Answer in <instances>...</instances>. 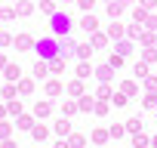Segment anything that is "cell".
I'll return each instance as SVG.
<instances>
[{
  "label": "cell",
  "mask_w": 157,
  "mask_h": 148,
  "mask_svg": "<svg viewBox=\"0 0 157 148\" xmlns=\"http://www.w3.org/2000/svg\"><path fill=\"white\" fill-rule=\"evenodd\" d=\"M142 105H145V108H151V111H157V96H154V93H148V96L142 99Z\"/></svg>",
  "instance_id": "cell-27"
},
{
  "label": "cell",
  "mask_w": 157,
  "mask_h": 148,
  "mask_svg": "<svg viewBox=\"0 0 157 148\" xmlns=\"http://www.w3.org/2000/svg\"><path fill=\"white\" fill-rule=\"evenodd\" d=\"M93 96H80V102H77V108H80V111H93Z\"/></svg>",
  "instance_id": "cell-19"
},
{
  "label": "cell",
  "mask_w": 157,
  "mask_h": 148,
  "mask_svg": "<svg viewBox=\"0 0 157 148\" xmlns=\"http://www.w3.org/2000/svg\"><path fill=\"white\" fill-rule=\"evenodd\" d=\"M154 59H157V46H145V53H142V62H148V65H151Z\"/></svg>",
  "instance_id": "cell-25"
},
{
  "label": "cell",
  "mask_w": 157,
  "mask_h": 148,
  "mask_svg": "<svg viewBox=\"0 0 157 148\" xmlns=\"http://www.w3.org/2000/svg\"><path fill=\"white\" fill-rule=\"evenodd\" d=\"M126 102H129V96H126V93H114V96H111V105H114V108H123Z\"/></svg>",
  "instance_id": "cell-15"
},
{
  "label": "cell",
  "mask_w": 157,
  "mask_h": 148,
  "mask_svg": "<svg viewBox=\"0 0 157 148\" xmlns=\"http://www.w3.org/2000/svg\"><path fill=\"white\" fill-rule=\"evenodd\" d=\"M90 56H93V43H80V46H77V59H83V62H86Z\"/></svg>",
  "instance_id": "cell-14"
},
{
  "label": "cell",
  "mask_w": 157,
  "mask_h": 148,
  "mask_svg": "<svg viewBox=\"0 0 157 148\" xmlns=\"http://www.w3.org/2000/svg\"><path fill=\"white\" fill-rule=\"evenodd\" d=\"M16 127H19V130H31V127H34V120H31V117H19V120H16Z\"/></svg>",
  "instance_id": "cell-32"
},
{
  "label": "cell",
  "mask_w": 157,
  "mask_h": 148,
  "mask_svg": "<svg viewBox=\"0 0 157 148\" xmlns=\"http://www.w3.org/2000/svg\"><path fill=\"white\" fill-rule=\"evenodd\" d=\"M49 25H52V34H59V37L71 34V28H74V22H71V16H68V13H52Z\"/></svg>",
  "instance_id": "cell-1"
},
{
  "label": "cell",
  "mask_w": 157,
  "mask_h": 148,
  "mask_svg": "<svg viewBox=\"0 0 157 148\" xmlns=\"http://www.w3.org/2000/svg\"><path fill=\"white\" fill-rule=\"evenodd\" d=\"M114 49H117L123 59H126V56H132V43H129V40H117V46H114Z\"/></svg>",
  "instance_id": "cell-8"
},
{
  "label": "cell",
  "mask_w": 157,
  "mask_h": 148,
  "mask_svg": "<svg viewBox=\"0 0 157 148\" xmlns=\"http://www.w3.org/2000/svg\"><path fill=\"white\" fill-rule=\"evenodd\" d=\"M68 142H71V148H83V145H86V139H83V136H71Z\"/></svg>",
  "instance_id": "cell-33"
},
{
  "label": "cell",
  "mask_w": 157,
  "mask_h": 148,
  "mask_svg": "<svg viewBox=\"0 0 157 148\" xmlns=\"http://www.w3.org/2000/svg\"><path fill=\"white\" fill-rule=\"evenodd\" d=\"M139 40H142L145 46H154V43H157V37H154V31H142V34H139Z\"/></svg>",
  "instance_id": "cell-21"
},
{
  "label": "cell",
  "mask_w": 157,
  "mask_h": 148,
  "mask_svg": "<svg viewBox=\"0 0 157 148\" xmlns=\"http://www.w3.org/2000/svg\"><path fill=\"white\" fill-rule=\"evenodd\" d=\"M65 3H71V0H65Z\"/></svg>",
  "instance_id": "cell-48"
},
{
  "label": "cell",
  "mask_w": 157,
  "mask_h": 148,
  "mask_svg": "<svg viewBox=\"0 0 157 148\" xmlns=\"http://www.w3.org/2000/svg\"><path fill=\"white\" fill-rule=\"evenodd\" d=\"M46 74H49V62H46V59H40V62L34 65V77H37V80H43Z\"/></svg>",
  "instance_id": "cell-5"
},
{
  "label": "cell",
  "mask_w": 157,
  "mask_h": 148,
  "mask_svg": "<svg viewBox=\"0 0 157 148\" xmlns=\"http://www.w3.org/2000/svg\"><path fill=\"white\" fill-rule=\"evenodd\" d=\"M154 46H157V43H154Z\"/></svg>",
  "instance_id": "cell-49"
},
{
  "label": "cell",
  "mask_w": 157,
  "mask_h": 148,
  "mask_svg": "<svg viewBox=\"0 0 157 148\" xmlns=\"http://www.w3.org/2000/svg\"><path fill=\"white\" fill-rule=\"evenodd\" d=\"M65 90H68L71 96H83V84H80V77H77V80H71V84H68Z\"/></svg>",
  "instance_id": "cell-13"
},
{
  "label": "cell",
  "mask_w": 157,
  "mask_h": 148,
  "mask_svg": "<svg viewBox=\"0 0 157 148\" xmlns=\"http://www.w3.org/2000/svg\"><path fill=\"white\" fill-rule=\"evenodd\" d=\"M145 25H148V28L154 31V28H157V16H148V19H145Z\"/></svg>",
  "instance_id": "cell-43"
},
{
  "label": "cell",
  "mask_w": 157,
  "mask_h": 148,
  "mask_svg": "<svg viewBox=\"0 0 157 148\" xmlns=\"http://www.w3.org/2000/svg\"><path fill=\"white\" fill-rule=\"evenodd\" d=\"M93 111H96V114H105V111H108V99H102V102H96V105H93Z\"/></svg>",
  "instance_id": "cell-35"
},
{
  "label": "cell",
  "mask_w": 157,
  "mask_h": 148,
  "mask_svg": "<svg viewBox=\"0 0 157 148\" xmlns=\"http://www.w3.org/2000/svg\"><path fill=\"white\" fill-rule=\"evenodd\" d=\"M120 93H126V96H129V99H132V96H136V93H139V87H136V80H126V84H123V87H120Z\"/></svg>",
  "instance_id": "cell-24"
},
{
  "label": "cell",
  "mask_w": 157,
  "mask_h": 148,
  "mask_svg": "<svg viewBox=\"0 0 157 148\" xmlns=\"http://www.w3.org/2000/svg\"><path fill=\"white\" fill-rule=\"evenodd\" d=\"M142 6H145V10H154V6H157V0H142Z\"/></svg>",
  "instance_id": "cell-44"
},
{
  "label": "cell",
  "mask_w": 157,
  "mask_h": 148,
  "mask_svg": "<svg viewBox=\"0 0 157 148\" xmlns=\"http://www.w3.org/2000/svg\"><path fill=\"white\" fill-rule=\"evenodd\" d=\"M108 65H111V68H120V65H123V56H120V53H111Z\"/></svg>",
  "instance_id": "cell-31"
},
{
  "label": "cell",
  "mask_w": 157,
  "mask_h": 148,
  "mask_svg": "<svg viewBox=\"0 0 157 148\" xmlns=\"http://www.w3.org/2000/svg\"><path fill=\"white\" fill-rule=\"evenodd\" d=\"M62 111H65V114H74V111H80V108H77V102H65Z\"/></svg>",
  "instance_id": "cell-38"
},
{
  "label": "cell",
  "mask_w": 157,
  "mask_h": 148,
  "mask_svg": "<svg viewBox=\"0 0 157 148\" xmlns=\"http://www.w3.org/2000/svg\"><path fill=\"white\" fill-rule=\"evenodd\" d=\"M151 145H154V148H157V136H151Z\"/></svg>",
  "instance_id": "cell-47"
},
{
  "label": "cell",
  "mask_w": 157,
  "mask_h": 148,
  "mask_svg": "<svg viewBox=\"0 0 157 148\" xmlns=\"http://www.w3.org/2000/svg\"><path fill=\"white\" fill-rule=\"evenodd\" d=\"M145 87H148V93H157V77L148 74V77H145Z\"/></svg>",
  "instance_id": "cell-34"
},
{
  "label": "cell",
  "mask_w": 157,
  "mask_h": 148,
  "mask_svg": "<svg viewBox=\"0 0 157 148\" xmlns=\"http://www.w3.org/2000/svg\"><path fill=\"white\" fill-rule=\"evenodd\" d=\"M59 49H62V56H68V53H71V49H77V46H74V40H71V37L65 34V40L59 43Z\"/></svg>",
  "instance_id": "cell-22"
},
{
  "label": "cell",
  "mask_w": 157,
  "mask_h": 148,
  "mask_svg": "<svg viewBox=\"0 0 157 148\" xmlns=\"http://www.w3.org/2000/svg\"><path fill=\"white\" fill-rule=\"evenodd\" d=\"M132 74H139V80H145V77H148V62H136Z\"/></svg>",
  "instance_id": "cell-18"
},
{
  "label": "cell",
  "mask_w": 157,
  "mask_h": 148,
  "mask_svg": "<svg viewBox=\"0 0 157 148\" xmlns=\"http://www.w3.org/2000/svg\"><path fill=\"white\" fill-rule=\"evenodd\" d=\"M96 96H99V99H108V102H111V96H114V93H111V87H108V84H102Z\"/></svg>",
  "instance_id": "cell-28"
},
{
  "label": "cell",
  "mask_w": 157,
  "mask_h": 148,
  "mask_svg": "<svg viewBox=\"0 0 157 148\" xmlns=\"http://www.w3.org/2000/svg\"><path fill=\"white\" fill-rule=\"evenodd\" d=\"M123 6H126V3H120V0H111V3H108V16H111V19H117V16L123 13Z\"/></svg>",
  "instance_id": "cell-7"
},
{
  "label": "cell",
  "mask_w": 157,
  "mask_h": 148,
  "mask_svg": "<svg viewBox=\"0 0 157 148\" xmlns=\"http://www.w3.org/2000/svg\"><path fill=\"white\" fill-rule=\"evenodd\" d=\"M56 133H59V136H68V133H71V120H68V117H59V120H56Z\"/></svg>",
  "instance_id": "cell-6"
},
{
  "label": "cell",
  "mask_w": 157,
  "mask_h": 148,
  "mask_svg": "<svg viewBox=\"0 0 157 148\" xmlns=\"http://www.w3.org/2000/svg\"><path fill=\"white\" fill-rule=\"evenodd\" d=\"M31 136H34L37 142H43V139H46V127H31Z\"/></svg>",
  "instance_id": "cell-29"
},
{
  "label": "cell",
  "mask_w": 157,
  "mask_h": 148,
  "mask_svg": "<svg viewBox=\"0 0 157 148\" xmlns=\"http://www.w3.org/2000/svg\"><path fill=\"white\" fill-rule=\"evenodd\" d=\"M10 114H22V105H19V102H16V99H13V102H10Z\"/></svg>",
  "instance_id": "cell-41"
},
{
  "label": "cell",
  "mask_w": 157,
  "mask_h": 148,
  "mask_svg": "<svg viewBox=\"0 0 157 148\" xmlns=\"http://www.w3.org/2000/svg\"><path fill=\"white\" fill-rule=\"evenodd\" d=\"M52 148H71V142H65V139H59V142H56Z\"/></svg>",
  "instance_id": "cell-45"
},
{
  "label": "cell",
  "mask_w": 157,
  "mask_h": 148,
  "mask_svg": "<svg viewBox=\"0 0 157 148\" xmlns=\"http://www.w3.org/2000/svg\"><path fill=\"white\" fill-rule=\"evenodd\" d=\"M49 111H52V105H49V102H37V105H34V114H37V117H46Z\"/></svg>",
  "instance_id": "cell-16"
},
{
  "label": "cell",
  "mask_w": 157,
  "mask_h": 148,
  "mask_svg": "<svg viewBox=\"0 0 157 148\" xmlns=\"http://www.w3.org/2000/svg\"><path fill=\"white\" fill-rule=\"evenodd\" d=\"M93 3H96V0H77V6H80L83 13H90V10H93Z\"/></svg>",
  "instance_id": "cell-39"
},
{
  "label": "cell",
  "mask_w": 157,
  "mask_h": 148,
  "mask_svg": "<svg viewBox=\"0 0 157 148\" xmlns=\"http://www.w3.org/2000/svg\"><path fill=\"white\" fill-rule=\"evenodd\" d=\"M105 43H108V37H105V34H96V31H93V49H96V46H105Z\"/></svg>",
  "instance_id": "cell-30"
},
{
  "label": "cell",
  "mask_w": 157,
  "mask_h": 148,
  "mask_svg": "<svg viewBox=\"0 0 157 148\" xmlns=\"http://www.w3.org/2000/svg\"><path fill=\"white\" fill-rule=\"evenodd\" d=\"M80 28H83V31H86V34H93V31H96V28H99V22H96V16H90V13H86V16H83V19H80Z\"/></svg>",
  "instance_id": "cell-3"
},
{
  "label": "cell",
  "mask_w": 157,
  "mask_h": 148,
  "mask_svg": "<svg viewBox=\"0 0 157 148\" xmlns=\"http://www.w3.org/2000/svg\"><path fill=\"white\" fill-rule=\"evenodd\" d=\"M34 49H37V53H40V59H46V62H49V59H56V56H62V49H59V43H56L52 37H43Z\"/></svg>",
  "instance_id": "cell-2"
},
{
  "label": "cell",
  "mask_w": 157,
  "mask_h": 148,
  "mask_svg": "<svg viewBox=\"0 0 157 148\" xmlns=\"http://www.w3.org/2000/svg\"><path fill=\"white\" fill-rule=\"evenodd\" d=\"M62 90H65V87H62L59 80H49V84H46V96H59Z\"/></svg>",
  "instance_id": "cell-23"
},
{
  "label": "cell",
  "mask_w": 157,
  "mask_h": 148,
  "mask_svg": "<svg viewBox=\"0 0 157 148\" xmlns=\"http://www.w3.org/2000/svg\"><path fill=\"white\" fill-rule=\"evenodd\" d=\"M6 136H10V123L0 120V139H6Z\"/></svg>",
  "instance_id": "cell-42"
},
{
  "label": "cell",
  "mask_w": 157,
  "mask_h": 148,
  "mask_svg": "<svg viewBox=\"0 0 157 148\" xmlns=\"http://www.w3.org/2000/svg\"><path fill=\"white\" fill-rule=\"evenodd\" d=\"M16 46H31V37H28V34H22V37H16Z\"/></svg>",
  "instance_id": "cell-40"
},
{
  "label": "cell",
  "mask_w": 157,
  "mask_h": 148,
  "mask_svg": "<svg viewBox=\"0 0 157 148\" xmlns=\"http://www.w3.org/2000/svg\"><path fill=\"white\" fill-rule=\"evenodd\" d=\"M90 74H93V68H90L86 62H80V65H77V77H80V80H86Z\"/></svg>",
  "instance_id": "cell-26"
},
{
  "label": "cell",
  "mask_w": 157,
  "mask_h": 148,
  "mask_svg": "<svg viewBox=\"0 0 157 148\" xmlns=\"http://www.w3.org/2000/svg\"><path fill=\"white\" fill-rule=\"evenodd\" d=\"M126 133H132V136L142 133V117H129V120H126Z\"/></svg>",
  "instance_id": "cell-10"
},
{
  "label": "cell",
  "mask_w": 157,
  "mask_h": 148,
  "mask_svg": "<svg viewBox=\"0 0 157 148\" xmlns=\"http://www.w3.org/2000/svg\"><path fill=\"white\" fill-rule=\"evenodd\" d=\"M108 139H111V133H108V130H93V142H96V145H105Z\"/></svg>",
  "instance_id": "cell-11"
},
{
  "label": "cell",
  "mask_w": 157,
  "mask_h": 148,
  "mask_svg": "<svg viewBox=\"0 0 157 148\" xmlns=\"http://www.w3.org/2000/svg\"><path fill=\"white\" fill-rule=\"evenodd\" d=\"M3 71H6V80H19V77H22V71H19V65H6Z\"/></svg>",
  "instance_id": "cell-17"
},
{
  "label": "cell",
  "mask_w": 157,
  "mask_h": 148,
  "mask_svg": "<svg viewBox=\"0 0 157 148\" xmlns=\"http://www.w3.org/2000/svg\"><path fill=\"white\" fill-rule=\"evenodd\" d=\"M3 148H16V145H13V142H10V139H6V142H3Z\"/></svg>",
  "instance_id": "cell-46"
},
{
  "label": "cell",
  "mask_w": 157,
  "mask_h": 148,
  "mask_svg": "<svg viewBox=\"0 0 157 148\" xmlns=\"http://www.w3.org/2000/svg\"><path fill=\"white\" fill-rule=\"evenodd\" d=\"M40 10H43V13H49V16L56 13V6H52V0H40Z\"/></svg>",
  "instance_id": "cell-37"
},
{
  "label": "cell",
  "mask_w": 157,
  "mask_h": 148,
  "mask_svg": "<svg viewBox=\"0 0 157 148\" xmlns=\"http://www.w3.org/2000/svg\"><path fill=\"white\" fill-rule=\"evenodd\" d=\"M148 145H151V139H148L145 133H136V136H132V148H148Z\"/></svg>",
  "instance_id": "cell-12"
},
{
  "label": "cell",
  "mask_w": 157,
  "mask_h": 148,
  "mask_svg": "<svg viewBox=\"0 0 157 148\" xmlns=\"http://www.w3.org/2000/svg\"><path fill=\"white\" fill-rule=\"evenodd\" d=\"M108 37H114V40H120V37H123V25H120V22H114V25L108 28Z\"/></svg>",
  "instance_id": "cell-20"
},
{
  "label": "cell",
  "mask_w": 157,
  "mask_h": 148,
  "mask_svg": "<svg viewBox=\"0 0 157 148\" xmlns=\"http://www.w3.org/2000/svg\"><path fill=\"white\" fill-rule=\"evenodd\" d=\"M108 133H111V139H120V136H123V133H126V127H120V123H117V127H111V130H108Z\"/></svg>",
  "instance_id": "cell-36"
},
{
  "label": "cell",
  "mask_w": 157,
  "mask_h": 148,
  "mask_svg": "<svg viewBox=\"0 0 157 148\" xmlns=\"http://www.w3.org/2000/svg\"><path fill=\"white\" fill-rule=\"evenodd\" d=\"M49 71H52V74L65 71V56H56V59H49Z\"/></svg>",
  "instance_id": "cell-9"
},
{
  "label": "cell",
  "mask_w": 157,
  "mask_h": 148,
  "mask_svg": "<svg viewBox=\"0 0 157 148\" xmlns=\"http://www.w3.org/2000/svg\"><path fill=\"white\" fill-rule=\"evenodd\" d=\"M96 77H99L102 84H108V80L114 77V68H111V65H102V68H96Z\"/></svg>",
  "instance_id": "cell-4"
}]
</instances>
